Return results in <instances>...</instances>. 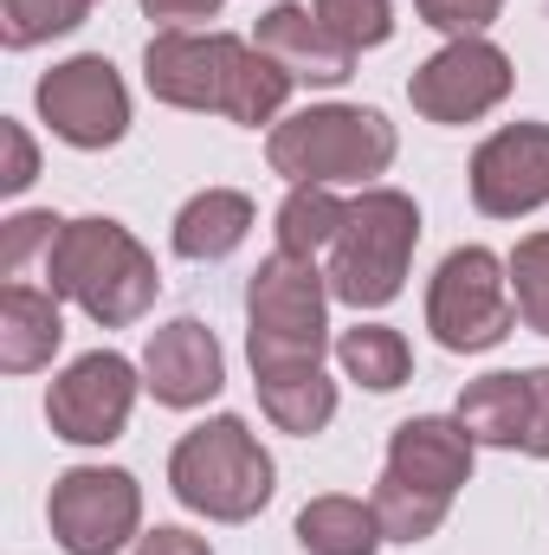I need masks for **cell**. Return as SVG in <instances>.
I'll return each mask as SVG.
<instances>
[{"label": "cell", "mask_w": 549, "mask_h": 555, "mask_svg": "<svg viewBox=\"0 0 549 555\" xmlns=\"http://www.w3.org/2000/svg\"><path fill=\"white\" fill-rule=\"evenodd\" d=\"M142 78L162 104L175 111H220L246 130L272 124L291 98V72L266 59L259 46L233 39V33H155L142 52Z\"/></svg>", "instance_id": "1"}, {"label": "cell", "mask_w": 549, "mask_h": 555, "mask_svg": "<svg viewBox=\"0 0 549 555\" xmlns=\"http://www.w3.org/2000/svg\"><path fill=\"white\" fill-rule=\"evenodd\" d=\"M46 291L72 297L104 330H130L155 304L162 278H155V259L142 253L130 227L91 214V220H65V233L46 246Z\"/></svg>", "instance_id": "2"}, {"label": "cell", "mask_w": 549, "mask_h": 555, "mask_svg": "<svg viewBox=\"0 0 549 555\" xmlns=\"http://www.w3.org/2000/svg\"><path fill=\"white\" fill-rule=\"evenodd\" d=\"M272 175L291 188H336V181H375L395 162V124L369 104H310L284 117L266 142Z\"/></svg>", "instance_id": "3"}, {"label": "cell", "mask_w": 549, "mask_h": 555, "mask_svg": "<svg viewBox=\"0 0 549 555\" xmlns=\"http://www.w3.org/2000/svg\"><path fill=\"white\" fill-rule=\"evenodd\" d=\"M272 452L259 446V433L240 414H220L194 433H181L175 459H168V485L188 511L214 517V524H246L272 504Z\"/></svg>", "instance_id": "4"}, {"label": "cell", "mask_w": 549, "mask_h": 555, "mask_svg": "<svg viewBox=\"0 0 549 555\" xmlns=\"http://www.w3.org/2000/svg\"><path fill=\"white\" fill-rule=\"evenodd\" d=\"M330 278L317 272V259L272 253L253 284H246V356L253 375L272 369H323L330 349Z\"/></svg>", "instance_id": "5"}, {"label": "cell", "mask_w": 549, "mask_h": 555, "mask_svg": "<svg viewBox=\"0 0 549 555\" xmlns=\"http://www.w3.org/2000/svg\"><path fill=\"white\" fill-rule=\"evenodd\" d=\"M420 246V207L401 188H362L349 201V220L330 246V297L356 304V310H382L401 297L408 259Z\"/></svg>", "instance_id": "6"}, {"label": "cell", "mask_w": 549, "mask_h": 555, "mask_svg": "<svg viewBox=\"0 0 549 555\" xmlns=\"http://www.w3.org/2000/svg\"><path fill=\"white\" fill-rule=\"evenodd\" d=\"M426 330L439 336V349L452 356H478L498 349L518 330V304H511V266L485 246H459L439 259L433 291H426Z\"/></svg>", "instance_id": "7"}, {"label": "cell", "mask_w": 549, "mask_h": 555, "mask_svg": "<svg viewBox=\"0 0 549 555\" xmlns=\"http://www.w3.org/2000/svg\"><path fill=\"white\" fill-rule=\"evenodd\" d=\"M65 555H117L142 524V485L117 465H72L46 498Z\"/></svg>", "instance_id": "8"}, {"label": "cell", "mask_w": 549, "mask_h": 555, "mask_svg": "<svg viewBox=\"0 0 549 555\" xmlns=\"http://www.w3.org/2000/svg\"><path fill=\"white\" fill-rule=\"evenodd\" d=\"M33 104L52 124V137L72 142V149H111V142H124V130H130V91H124L117 65L98 59V52H78V59L52 65L39 78Z\"/></svg>", "instance_id": "9"}, {"label": "cell", "mask_w": 549, "mask_h": 555, "mask_svg": "<svg viewBox=\"0 0 549 555\" xmlns=\"http://www.w3.org/2000/svg\"><path fill=\"white\" fill-rule=\"evenodd\" d=\"M511 59L491 39H452L408 78V98L426 124H478L511 98Z\"/></svg>", "instance_id": "10"}, {"label": "cell", "mask_w": 549, "mask_h": 555, "mask_svg": "<svg viewBox=\"0 0 549 555\" xmlns=\"http://www.w3.org/2000/svg\"><path fill=\"white\" fill-rule=\"evenodd\" d=\"M137 369L117 356V349H98V356H78L52 395H46V420L59 439L72 446H111L124 426H130V408H137Z\"/></svg>", "instance_id": "11"}, {"label": "cell", "mask_w": 549, "mask_h": 555, "mask_svg": "<svg viewBox=\"0 0 549 555\" xmlns=\"http://www.w3.org/2000/svg\"><path fill=\"white\" fill-rule=\"evenodd\" d=\"M472 201L491 220H524L549 201V124H505L472 155Z\"/></svg>", "instance_id": "12"}, {"label": "cell", "mask_w": 549, "mask_h": 555, "mask_svg": "<svg viewBox=\"0 0 549 555\" xmlns=\"http://www.w3.org/2000/svg\"><path fill=\"white\" fill-rule=\"evenodd\" d=\"M142 388L162 408H201V401H214L227 388V356H220L214 330L194 323V317L162 323L149 336V349H142Z\"/></svg>", "instance_id": "13"}, {"label": "cell", "mask_w": 549, "mask_h": 555, "mask_svg": "<svg viewBox=\"0 0 549 555\" xmlns=\"http://www.w3.org/2000/svg\"><path fill=\"white\" fill-rule=\"evenodd\" d=\"M472 452L478 439L459 426V420H439V414H420V420H401L395 439H388V485L401 491H420V498H439L452 504L459 485L472 478Z\"/></svg>", "instance_id": "14"}, {"label": "cell", "mask_w": 549, "mask_h": 555, "mask_svg": "<svg viewBox=\"0 0 549 555\" xmlns=\"http://www.w3.org/2000/svg\"><path fill=\"white\" fill-rule=\"evenodd\" d=\"M253 46L278 59L297 85H343L349 72H356V52L310 13V7H297V0H284L272 13H259V33H253Z\"/></svg>", "instance_id": "15"}, {"label": "cell", "mask_w": 549, "mask_h": 555, "mask_svg": "<svg viewBox=\"0 0 549 555\" xmlns=\"http://www.w3.org/2000/svg\"><path fill=\"white\" fill-rule=\"evenodd\" d=\"M65 343V317H59V297L39 291V284H7L0 291V369L7 375H33L59 356Z\"/></svg>", "instance_id": "16"}, {"label": "cell", "mask_w": 549, "mask_h": 555, "mask_svg": "<svg viewBox=\"0 0 549 555\" xmlns=\"http://www.w3.org/2000/svg\"><path fill=\"white\" fill-rule=\"evenodd\" d=\"M246 233H253V201L240 188H207V194H194L175 214V253L181 259H201V266L240 253Z\"/></svg>", "instance_id": "17"}, {"label": "cell", "mask_w": 549, "mask_h": 555, "mask_svg": "<svg viewBox=\"0 0 549 555\" xmlns=\"http://www.w3.org/2000/svg\"><path fill=\"white\" fill-rule=\"evenodd\" d=\"M452 420L478 446H518L524 452V439H531V375H478V382H465Z\"/></svg>", "instance_id": "18"}, {"label": "cell", "mask_w": 549, "mask_h": 555, "mask_svg": "<svg viewBox=\"0 0 549 555\" xmlns=\"http://www.w3.org/2000/svg\"><path fill=\"white\" fill-rule=\"evenodd\" d=\"M388 543L375 504L362 498H310L297 511V550L304 555H375Z\"/></svg>", "instance_id": "19"}, {"label": "cell", "mask_w": 549, "mask_h": 555, "mask_svg": "<svg viewBox=\"0 0 549 555\" xmlns=\"http://www.w3.org/2000/svg\"><path fill=\"white\" fill-rule=\"evenodd\" d=\"M253 388H259L266 420L278 433H291V439L323 433L330 414H336V382L323 369H272V375H253Z\"/></svg>", "instance_id": "20"}, {"label": "cell", "mask_w": 549, "mask_h": 555, "mask_svg": "<svg viewBox=\"0 0 549 555\" xmlns=\"http://www.w3.org/2000/svg\"><path fill=\"white\" fill-rule=\"evenodd\" d=\"M336 362H343L349 382H362V388H375V395H395L413 369L408 336L388 330V323H356V330H343V336H336Z\"/></svg>", "instance_id": "21"}, {"label": "cell", "mask_w": 549, "mask_h": 555, "mask_svg": "<svg viewBox=\"0 0 549 555\" xmlns=\"http://www.w3.org/2000/svg\"><path fill=\"white\" fill-rule=\"evenodd\" d=\"M349 220V201H336L330 188H291L284 207H278V253H297V259H317L336 246Z\"/></svg>", "instance_id": "22"}, {"label": "cell", "mask_w": 549, "mask_h": 555, "mask_svg": "<svg viewBox=\"0 0 549 555\" xmlns=\"http://www.w3.org/2000/svg\"><path fill=\"white\" fill-rule=\"evenodd\" d=\"M91 7H98V0H0V39H7L13 52H26V46H39V39H59V33H72V26H85Z\"/></svg>", "instance_id": "23"}, {"label": "cell", "mask_w": 549, "mask_h": 555, "mask_svg": "<svg viewBox=\"0 0 549 555\" xmlns=\"http://www.w3.org/2000/svg\"><path fill=\"white\" fill-rule=\"evenodd\" d=\"M369 504H375V517H382V537H388V543H426V537L446 524V511H452V504L420 498V491H401V485H388V478L375 485V498H369Z\"/></svg>", "instance_id": "24"}, {"label": "cell", "mask_w": 549, "mask_h": 555, "mask_svg": "<svg viewBox=\"0 0 549 555\" xmlns=\"http://www.w3.org/2000/svg\"><path fill=\"white\" fill-rule=\"evenodd\" d=\"M310 13H317L349 52H369V46H388V39H395V7H388V0H310Z\"/></svg>", "instance_id": "25"}, {"label": "cell", "mask_w": 549, "mask_h": 555, "mask_svg": "<svg viewBox=\"0 0 549 555\" xmlns=\"http://www.w3.org/2000/svg\"><path fill=\"white\" fill-rule=\"evenodd\" d=\"M505 266H511V291H518V317L537 336H549V233L518 240V253Z\"/></svg>", "instance_id": "26"}, {"label": "cell", "mask_w": 549, "mask_h": 555, "mask_svg": "<svg viewBox=\"0 0 549 555\" xmlns=\"http://www.w3.org/2000/svg\"><path fill=\"white\" fill-rule=\"evenodd\" d=\"M59 233H65V220H59V214H13V220H7V233H0V272L20 278V266H26L39 246H52Z\"/></svg>", "instance_id": "27"}, {"label": "cell", "mask_w": 549, "mask_h": 555, "mask_svg": "<svg viewBox=\"0 0 549 555\" xmlns=\"http://www.w3.org/2000/svg\"><path fill=\"white\" fill-rule=\"evenodd\" d=\"M413 7H420L426 26H439V33H452V39H485V26L498 20L505 0H413Z\"/></svg>", "instance_id": "28"}, {"label": "cell", "mask_w": 549, "mask_h": 555, "mask_svg": "<svg viewBox=\"0 0 549 555\" xmlns=\"http://www.w3.org/2000/svg\"><path fill=\"white\" fill-rule=\"evenodd\" d=\"M0 149H7L0 188H7V194H26V188H33V175H39V149H33V137H26L20 124H0Z\"/></svg>", "instance_id": "29"}, {"label": "cell", "mask_w": 549, "mask_h": 555, "mask_svg": "<svg viewBox=\"0 0 549 555\" xmlns=\"http://www.w3.org/2000/svg\"><path fill=\"white\" fill-rule=\"evenodd\" d=\"M142 13H149L162 33H194L201 20L220 13V0H142Z\"/></svg>", "instance_id": "30"}, {"label": "cell", "mask_w": 549, "mask_h": 555, "mask_svg": "<svg viewBox=\"0 0 549 555\" xmlns=\"http://www.w3.org/2000/svg\"><path fill=\"white\" fill-rule=\"evenodd\" d=\"M531 459H549V369H531Z\"/></svg>", "instance_id": "31"}, {"label": "cell", "mask_w": 549, "mask_h": 555, "mask_svg": "<svg viewBox=\"0 0 549 555\" xmlns=\"http://www.w3.org/2000/svg\"><path fill=\"white\" fill-rule=\"evenodd\" d=\"M137 555H214L201 537H188V530H175V524H162V530H149L137 543Z\"/></svg>", "instance_id": "32"}]
</instances>
